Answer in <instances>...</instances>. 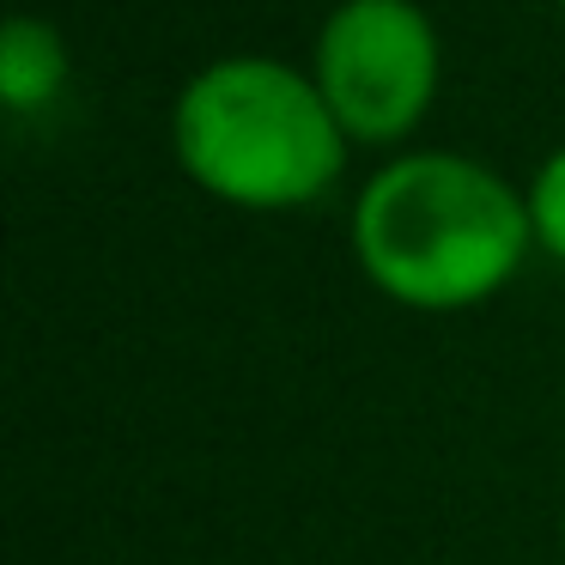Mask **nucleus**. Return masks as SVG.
<instances>
[{"label":"nucleus","mask_w":565,"mask_h":565,"mask_svg":"<svg viewBox=\"0 0 565 565\" xmlns=\"http://www.w3.org/2000/svg\"><path fill=\"white\" fill-rule=\"evenodd\" d=\"M529 195L462 152H407L383 164L353 207V249L377 292L414 310H462L523 268Z\"/></svg>","instance_id":"nucleus-1"},{"label":"nucleus","mask_w":565,"mask_h":565,"mask_svg":"<svg viewBox=\"0 0 565 565\" xmlns=\"http://www.w3.org/2000/svg\"><path fill=\"white\" fill-rule=\"evenodd\" d=\"M171 140L177 164L207 195L256 213L329 195L347 159V128L334 122L317 79L268 55L201 67L177 98Z\"/></svg>","instance_id":"nucleus-2"},{"label":"nucleus","mask_w":565,"mask_h":565,"mask_svg":"<svg viewBox=\"0 0 565 565\" xmlns=\"http://www.w3.org/2000/svg\"><path fill=\"white\" fill-rule=\"evenodd\" d=\"M310 79L347 140H402L438 98V31L414 0H341L322 19Z\"/></svg>","instance_id":"nucleus-3"},{"label":"nucleus","mask_w":565,"mask_h":565,"mask_svg":"<svg viewBox=\"0 0 565 565\" xmlns=\"http://www.w3.org/2000/svg\"><path fill=\"white\" fill-rule=\"evenodd\" d=\"M67 86V43L50 19L13 13L0 31V98L13 116H31L43 104H55Z\"/></svg>","instance_id":"nucleus-4"},{"label":"nucleus","mask_w":565,"mask_h":565,"mask_svg":"<svg viewBox=\"0 0 565 565\" xmlns=\"http://www.w3.org/2000/svg\"><path fill=\"white\" fill-rule=\"evenodd\" d=\"M529 225H535V244L547 249L553 262H565V147L535 171V189H529Z\"/></svg>","instance_id":"nucleus-5"},{"label":"nucleus","mask_w":565,"mask_h":565,"mask_svg":"<svg viewBox=\"0 0 565 565\" xmlns=\"http://www.w3.org/2000/svg\"><path fill=\"white\" fill-rule=\"evenodd\" d=\"M559 7H565V0H559Z\"/></svg>","instance_id":"nucleus-6"}]
</instances>
